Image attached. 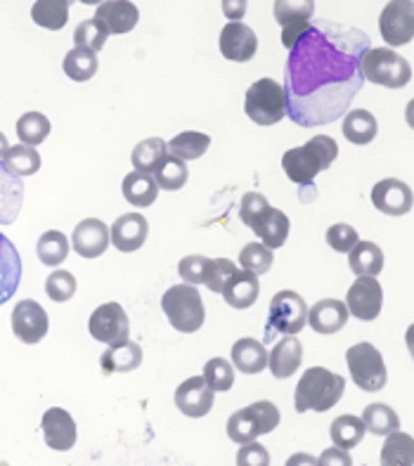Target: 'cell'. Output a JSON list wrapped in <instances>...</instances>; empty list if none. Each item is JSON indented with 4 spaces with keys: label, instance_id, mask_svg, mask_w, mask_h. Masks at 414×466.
<instances>
[{
    "label": "cell",
    "instance_id": "obj_17",
    "mask_svg": "<svg viewBox=\"0 0 414 466\" xmlns=\"http://www.w3.org/2000/svg\"><path fill=\"white\" fill-rule=\"evenodd\" d=\"M258 50V38L254 29L242 22H230L220 31V53L230 62H248Z\"/></svg>",
    "mask_w": 414,
    "mask_h": 466
},
{
    "label": "cell",
    "instance_id": "obj_38",
    "mask_svg": "<svg viewBox=\"0 0 414 466\" xmlns=\"http://www.w3.org/2000/svg\"><path fill=\"white\" fill-rule=\"evenodd\" d=\"M362 424H365V431L374 433V436H389V433L400 429L398 414L389 405H384V402L367 405L365 412H362Z\"/></svg>",
    "mask_w": 414,
    "mask_h": 466
},
{
    "label": "cell",
    "instance_id": "obj_51",
    "mask_svg": "<svg viewBox=\"0 0 414 466\" xmlns=\"http://www.w3.org/2000/svg\"><path fill=\"white\" fill-rule=\"evenodd\" d=\"M237 270V266L232 263L230 258H216L211 260V266H208V272H207V287L208 291H216V294H220L225 287V282L232 278V272Z\"/></svg>",
    "mask_w": 414,
    "mask_h": 466
},
{
    "label": "cell",
    "instance_id": "obj_9",
    "mask_svg": "<svg viewBox=\"0 0 414 466\" xmlns=\"http://www.w3.org/2000/svg\"><path fill=\"white\" fill-rule=\"evenodd\" d=\"M346 362H348L350 379L355 381V386L367 390V393L381 390L389 381L384 358L372 343H355L353 349H348V353H346Z\"/></svg>",
    "mask_w": 414,
    "mask_h": 466
},
{
    "label": "cell",
    "instance_id": "obj_27",
    "mask_svg": "<svg viewBox=\"0 0 414 466\" xmlns=\"http://www.w3.org/2000/svg\"><path fill=\"white\" fill-rule=\"evenodd\" d=\"M251 230L266 242L268 248H279L284 247L287 237H289V218H287L279 208L270 207L258 220H256Z\"/></svg>",
    "mask_w": 414,
    "mask_h": 466
},
{
    "label": "cell",
    "instance_id": "obj_33",
    "mask_svg": "<svg viewBox=\"0 0 414 466\" xmlns=\"http://www.w3.org/2000/svg\"><path fill=\"white\" fill-rule=\"evenodd\" d=\"M365 424H362L360 417H353V414H341L337 420L331 421L329 436L331 443L341 450H353L362 443L365 438Z\"/></svg>",
    "mask_w": 414,
    "mask_h": 466
},
{
    "label": "cell",
    "instance_id": "obj_12",
    "mask_svg": "<svg viewBox=\"0 0 414 466\" xmlns=\"http://www.w3.org/2000/svg\"><path fill=\"white\" fill-rule=\"evenodd\" d=\"M381 306H384V289H381L379 279L369 278V275L355 279V284L348 289V296H346L348 315L369 322V319L379 318Z\"/></svg>",
    "mask_w": 414,
    "mask_h": 466
},
{
    "label": "cell",
    "instance_id": "obj_13",
    "mask_svg": "<svg viewBox=\"0 0 414 466\" xmlns=\"http://www.w3.org/2000/svg\"><path fill=\"white\" fill-rule=\"evenodd\" d=\"M47 325L50 322H47L45 308L38 301L26 299V301H19L17 308L12 310V331L19 341L29 343V346L45 339Z\"/></svg>",
    "mask_w": 414,
    "mask_h": 466
},
{
    "label": "cell",
    "instance_id": "obj_45",
    "mask_svg": "<svg viewBox=\"0 0 414 466\" xmlns=\"http://www.w3.org/2000/svg\"><path fill=\"white\" fill-rule=\"evenodd\" d=\"M315 12L313 0H306V3H284L278 0L275 3V19L282 24V29L287 26H298V24H308Z\"/></svg>",
    "mask_w": 414,
    "mask_h": 466
},
{
    "label": "cell",
    "instance_id": "obj_28",
    "mask_svg": "<svg viewBox=\"0 0 414 466\" xmlns=\"http://www.w3.org/2000/svg\"><path fill=\"white\" fill-rule=\"evenodd\" d=\"M348 266L358 278L362 275L377 278L384 270V251L374 242H358L348 251Z\"/></svg>",
    "mask_w": 414,
    "mask_h": 466
},
{
    "label": "cell",
    "instance_id": "obj_43",
    "mask_svg": "<svg viewBox=\"0 0 414 466\" xmlns=\"http://www.w3.org/2000/svg\"><path fill=\"white\" fill-rule=\"evenodd\" d=\"M106 38H109V34H106V29L97 22V19H86V22L78 24L76 31H74V43H76V47L90 50V53L95 55L105 47Z\"/></svg>",
    "mask_w": 414,
    "mask_h": 466
},
{
    "label": "cell",
    "instance_id": "obj_26",
    "mask_svg": "<svg viewBox=\"0 0 414 466\" xmlns=\"http://www.w3.org/2000/svg\"><path fill=\"white\" fill-rule=\"evenodd\" d=\"M232 367H237L244 374H258L268 367L266 343L256 339H239L232 346Z\"/></svg>",
    "mask_w": 414,
    "mask_h": 466
},
{
    "label": "cell",
    "instance_id": "obj_5",
    "mask_svg": "<svg viewBox=\"0 0 414 466\" xmlns=\"http://www.w3.org/2000/svg\"><path fill=\"white\" fill-rule=\"evenodd\" d=\"M161 308H164L166 318H168L173 329L183 331V334H192V331L201 329L204 319H207V310H204L199 291L192 284L171 287L161 299Z\"/></svg>",
    "mask_w": 414,
    "mask_h": 466
},
{
    "label": "cell",
    "instance_id": "obj_2",
    "mask_svg": "<svg viewBox=\"0 0 414 466\" xmlns=\"http://www.w3.org/2000/svg\"><path fill=\"white\" fill-rule=\"evenodd\" d=\"M338 157V145L334 137L318 136L308 140L303 147H294L284 152V173L296 185H310L319 171H327Z\"/></svg>",
    "mask_w": 414,
    "mask_h": 466
},
{
    "label": "cell",
    "instance_id": "obj_10",
    "mask_svg": "<svg viewBox=\"0 0 414 466\" xmlns=\"http://www.w3.org/2000/svg\"><path fill=\"white\" fill-rule=\"evenodd\" d=\"M88 331L95 341L106 343V346H118V343L128 341V315L118 303H105L90 315Z\"/></svg>",
    "mask_w": 414,
    "mask_h": 466
},
{
    "label": "cell",
    "instance_id": "obj_53",
    "mask_svg": "<svg viewBox=\"0 0 414 466\" xmlns=\"http://www.w3.org/2000/svg\"><path fill=\"white\" fill-rule=\"evenodd\" d=\"M318 466H353V460H350L348 450H341V448H329L325 450L322 455H319Z\"/></svg>",
    "mask_w": 414,
    "mask_h": 466
},
{
    "label": "cell",
    "instance_id": "obj_46",
    "mask_svg": "<svg viewBox=\"0 0 414 466\" xmlns=\"http://www.w3.org/2000/svg\"><path fill=\"white\" fill-rule=\"evenodd\" d=\"M45 294L50 301L65 303L76 294V278L69 270H55L45 279Z\"/></svg>",
    "mask_w": 414,
    "mask_h": 466
},
{
    "label": "cell",
    "instance_id": "obj_32",
    "mask_svg": "<svg viewBox=\"0 0 414 466\" xmlns=\"http://www.w3.org/2000/svg\"><path fill=\"white\" fill-rule=\"evenodd\" d=\"M208 145H211V137L207 133H197V130H185L180 136L173 137L171 142H166V147H168V154L177 157L180 161H192V159H201L204 154H207Z\"/></svg>",
    "mask_w": 414,
    "mask_h": 466
},
{
    "label": "cell",
    "instance_id": "obj_36",
    "mask_svg": "<svg viewBox=\"0 0 414 466\" xmlns=\"http://www.w3.org/2000/svg\"><path fill=\"white\" fill-rule=\"evenodd\" d=\"M343 136L353 145H367L377 137V118L367 109H353L343 118Z\"/></svg>",
    "mask_w": 414,
    "mask_h": 466
},
{
    "label": "cell",
    "instance_id": "obj_56",
    "mask_svg": "<svg viewBox=\"0 0 414 466\" xmlns=\"http://www.w3.org/2000/svg\"><path fill=\"white\" fill-rule=\"evenodd\" d=\"M7 149H10V142H7L5 133H0V161H3V157L7 154Z\"/></svg>",
    "mask_w": 414,
    "mask_h": 466
},
{
    "label": "cell",
    "instance_id": "obj_29",
    "mask_svg": "<svg viewBox=\"0 0 414 466\" xmlns=\"http://www.w3.org/2000/svg\"><path fill=\"white\" fill-rule=\"evenodd\" d=\"M121 189H124V199L137 208L152 207L154 201H157V197H159V187L154 183V177L137 171L128 173V176L124 177Z\"/></svg>",
    "mask_w": 414,
    "mask_h": 466
},
{
    "label": "cell",
    "instance_id": "obj_18",
    "mask_svg": "<svg viewBox=\"0 0 414 466\" xmlns=\"http://www.w3.org/2000/svg\"><path fill=\"white\" fill-rule=\"evenodd\" d=\"M109 228L97 218H86L74 228L71 235V247L83 258H97L109 247Z\"/></svg>",
    "mask_w": 414,
    "mask_h": 466
},
{
    "label": "cell",
    "instance_id": "obj_48",
    "mask_svg": "<svg viewBox=\"0 0 414 466\" xmlns=\"http://www.w3.org/2000/svg\"><path fill=\"white\" fill-rule=\"evenodd\" d=\"M208 266H211V258H207V256H187L177 263V272H180L185 284L197 287V284L207 282Z\"/></svg>",
    "mask_w": 414,
    "mask_h": 466
},
{
    "label": "cell",
    "instance_id": "obj_42",
    "mask_svg": "<svg viewBox=\"0 0 414 466\" xmlns=\"http://www.w3.org/2000/svg\"><path fill=\"white\" fill-rule=\"evenodd\" d=\"M17 136L19 140H22V145L38 147V145L45 142L47 136H50V121H47L45 114L41 112H26L24 116H19L17 121Z\"/></svg>",
    "mask_w": 414,
    "mask_h": 466
},
{
    "label": "cell",
    "instance_id": "obj_49",
    "mask_svg": "<svg viewBox=\"0 0 414 466\" xmlns=\"http://www.w3.org/2000/svg\"><path fill=\"white\" fill-rule=\"evenodd\" d=\"M358 242H360V239H358V230H355L353 225L337 223L327 230V244H329L334 251H338V254H348L350 248Z\"/></svg>",
    "mask_w": 414,
    "mask_h": 466
},
{
    "label": "cell",
    "instance_id": "obj_54",
    "mask_svg": "<svg viewBox=\"0 0 414 466\" xmlns=\"http://www.w3.org/2000/svg\"><path fill=\"white\" fill-rule=\"evenodd\" d=\"M247 7H248L247 0H223L225 17L232 19V22H239V19L247 15Z\"/></svg>",
    "mask_w": 414,
    "mask_h": 466
},
{
    "label": "cell",
    "instance_id": "obj_22",
    "mask_svg": "<svg viewBox=\"0 0 414 466\" xmlns=\"http://www.w3.org/2000/svg\"><path fill=\"white\" fill-rule=\"evenodd\" d=\"M106 29V34H128L140 19V12L128 0H109L95 10V17Z\"/></svg>",
    "mask_w": 414,
    "mask_h": 466
},
{
    "label": "cell",
    "instance_id": "obj_39",
    "mask_svg": "<svg viewBox=\"0 0 414 466\" xmlns=\"http://www.w3.org/2000/svg\"><path fill=\"white\" fill-rule=\"evenodd\" d=\"M35 254H38V260H41L43 266L57 268L69 256V242H66V237L59 230H47L45 235H41L38 244H35Z\"/></svg>",
    "mask_w": 414,
    "mask_h": 466
},
{
    "label": "cell",
    "instance_id": "obj_23",
    "mask_svg": "<svg viewBox=\"0 0 414 466\" xmlns=\"http://www.w3.org/2000/svg\"><path fill=\"white\" fill-rule=\"evenodd\" d=\"M303 362V346L296 337H284L275 349L268 353V367L275 379H289L298 372Z\"/></svg>",
    "mask_w": 414,
    "mask_h": 466
},
{
    "label": "cell",
    "instance_id": "obj_41",
    "mask_svg": "<svg viewBox=\"0 0 414 466\" xmlns=\"http://www.w3.org/2000/svg\"><path fill=\"white\" fill-rule=\"evenodd\" d=\"M154 183L159 189H168V192L185 187V183H187V164L173 157V154H166V159L154 171Z\"/></svg>",
    "mask_w": 414,
    "mask_h": 466
},
{
    "label": "cell",
    "instance_id": "obj_4",
    "mask_svg": "<svg viewBox=\"0 0 414 466\" xmlns=\"http://www.w3.org/2000/svg\"><path fill=\"white\" fill-rule=\"evenodd\" d=\"M244 112L258 126H275L287 116V90L272 78L251 83L244 95Z\"/></svg>",
    "mask_w": 414,
    "mask_h": 466
},
{
    "label": "cell",
    "instance_id": "obj_47",
    "mask_svg": "<svg viewBox=\"0 0 414 466\" xmlns=\"http://www.w3.org/2000/svg\"><path fill=\"white\" fill-rule=\"evenodd\" d=\"M204 381L213 390H230L235 386V367L223 358H213L204 365Z\"/></svg>",
    "mask_w": 414,
    "mask_h": 466
},
{
    "label": "cell",
    "instance_id": "obj_14",
    "mask_svg": "<svg viewBox=\"0 0 414 466\" xmlns=\"http://www.w3.org/2000/svg\"><path fill=\"white\" fill-rule=\"evenodd\" d=\"M372 204L386 216H408L412 211V189L398 177H386L372 187Z\"/></svg>",
    "mask_w": 414,
    "mask_h": 466
},
{
    "label": "cell",
    "instance_id": "obj_50",
    "mask_svg": "<svg viewBox=\"0 0 414 466\" xmlns=\"http://www.w3.org/2000/svg\"><path fill=\"white\" fill-rule=\"evenodd\" d=\"M268 208H270V204H268L266 197L258 195V192H247V195L242 197V204H239V218H242L244 225L254 228L256 220H258Z\"/></svg>",
    "mask_w": 414,
    "mask_h": 466
},
{
    "label": "cell",
    "instance_id": "obj_37",
    "mask_svg": "<svg viewBox=\"0 0 414 466\" xmlns=\"http://www.w3.org/2000/svg\"><path fill=\"white\" fill-rule=\"evenodd\" d=\"M3 166L15 177L34 176L41 168V154L35 152V147H29V145H15L3 157Z\"/></svg>",
    "mask_w": 414,
    "mask_h": 466
},
{
    "label": "cell",
    "instance_id": "obj_31",
    "mask_svg": "<svg viewBox=\"0 0 414 466\" xmlns=\"http://www.w3.org/2000/svg\"><path fill=\"white\" fill-rule=\"evenodd\" d=\"M168 147H166V140L161 137H149V140L137 142L130 154V161H133V168L137 173H145V176H154V171L159 168L161 161L166 159Z\"/></svg>",
    "mask_w": 414,
    "mask_h": 466
},
{
    "label": "cell",
    "instance_id": "obj_44",
    "mask_svg": "<svg viewBox=\"0 0 414 466\" xmlns=\"http://www.w3.org/2000/svg\"><path fill=\"white\" fill-rule=\"evenodd\" d=\"M272 260H275V254H272V248H268L266 244L260 242H251L242 248V254H239V266L242 270H251L256 275H266L270 272Z\"/></svg>",
    "mask_w": 414,
    "mask_h": 466
},
{
    "label": "cell",
    "instance_id": "obj_20",
    "mask_svg": "<svg viewBox=\"0 0 414 466\" xmlns=\"http://www.w3.org/2000/svg\"><path fill=\"white\" fill-rule=\"evenodd\" d=\"M348 308L338 299H322L313 308H308V325L318 334H337L348 322Z\"/></svg>",
    "mask_w": 414,
    "mask_h": 466
},
{
    "label": "cell",
    "instance_id": "obj_30",
    "mask_svg": "<svg viewBox=\"0 0 414 466\" xmlns=\"http://www.w3.org/2000/svg\"><path fill=\"white\" fill-rule=\"evenodd\" d=\"M22 180L5 171V166L0 164V225H7L15 220V216L22 208Z\"/></svg>",
    "mask_w": 414,
    "mask_h": 466
},
{
    "label": "cell",
    "instance_id": "obj_52",
    "mask_svg": "<svg viewBox=\"0 0 414 466\" xmlns=\"http://www.w3.org/2000/svg\"><path fill=\"white\" fill-rule=\"evenodd\" d=\"M237 464L239 466H268L270 464V452L256 441H248L237 452Z\"/></svg>",
    "mask_w": 414,
    "mask_h": 466
},
{
    "label": "cell",
    "instance_id": "obj_55",
    "mask_svg": "<svg viewBox=\"0 0 414 466\" xmlns=\"http://www.w3.org/2000/svg\"><path fill=\"white\" fill-rule=\"evenodd\" d=\"M296 464H318V460L310 455H294L289 461H287V466H296Z\"/></svg>",
    "mask_w": 414,
    "mask_h": 466
},
{
    "label": "cell",
    "instance_id": "obj_16",
    "mask_svg": "<svg viewBox=\"0 0 414 466\" xmlns=\"http://www.w3.org/2000/svg\"><path fill=\"white\" fill-rule=\"evenodd\" d=\"M213 393H216V390L204 381V377H192L177 386L176 405L185 417L199 420V417H207V414L211 412Z\"/></svg>",
    "mask_w": 414,
    "mask_h": 466
},
{
    "label": "cell",
    "instance_id": "obj_34",
    "mask_svg": "<svg viewBox=\"0 0 414 466\" xmlns=\"http://www.w3.org/2000/svg\"><path fill=\"white\" fill-rule=\"evenodd\" d=\"M31 17L47 31L65 29L66 19H69V3L66 0H35L31 5Z\"/></svg>",
    "mask_w": 414,
    "mask_h": 466
},
{
    "label": "cell",
    "instance_id": "obj_11",
    "mask_svg": "<svg viewBox=\"0 0 414 466\" xmlns=\"http://www.w3.org/2000/svg\"><path fill=\"white\" fill-rule=\"evenodd\" d=\"M379 31L389 46H408L414 35V7L409 0H393L381 10Z\"/></svg>",
    "mask_w": 414,
    "mask_h": 466
},
{
    "label": "cell",
    "instance_id": "obj_25",
    "mask_svg": "<svg viewBox=\"0 0 414 466\" xmlns=\"http://www.w3.org/2000/svg\"><path fill=\"white\" fill-rule=\"evenodd\" d=\"M142 362V349L136 341H124L118 346H109V349L102 353L100 367L102 374H114V372H133L137 370Z\"/></svg>",
    "mask_w": 414,
    "mask_h": 466
},
{
    "label": "cell",
    "instance_id": "obj_6",
    "mask_svg": "<svg viewBox=\"0 0 414 466\" xmlns=\"http://www.w3.org/2000/svg\"><path fill=\"white\" fill-rule=\"evenodd\" d=\"M362 78L384 88H402L412 78V69L405 57L390 47H369L360 59Z\"/></svg>",
    "mask_w": 414,
    "mask_h": 466
},
{
    "label": "cell",
    "instance_id": "obj_19",
    "mask_svg": "<svg viewBox=\"0 0 414 466\" xmlns=\"http://www.w3.org/2000/svg\"><path fill=\"white\" fill-rule=\"evenodd\" d=\"M149 225L145 220V216L140 213H126V216H118L114 220V225L109 228V239L114 242V247L124 254H133L142 244L147 242Z\"/></svg>",
    "mask_w": 414,
    "mask_h": 466
},
{
    "label": "cell",
    "instance_id": "obj_15",
    "mask_svg": "<svg viewBox=\"0 0 414 466\" xmlns=\"http://www.w3.org/2000/svg\"><path fill=\"white\" fill-rule=\"evenodd\" d=\"M43 438L50 450H57V452H66L76 445V421L66 410L62 408H50L43 414L41 421Z\"/></svg>",
    "mask_w": 414,
    "mask_h": 466
},
{
    "label": "cell",
    "instance_id": "obj_40",
    "mask_svg": "<svg viewBox=\"0 0 414 466\" xmlns=\"http://www.w3.org/2000/svg\"><path fill=\"white\" fill-rule=\"evenodd\" d=\"M65 74L71 78V81H90V78L97 74V55L90 53V50H83V47H74L69 50L65 57Z\"/></svg>",
    "mask_w": 414,
    "mask_h": 466
},
{
    "label": "cell",
    "instance_id": "obj_35",
    "mask_svg": "<svg viewBox=\"0 0 414 466\" xmlns=\"http://www.w3.org/2000/svg\"><path fill=\"white\" fill-rule=\"evenodd\" d=\"M414 461V441L409 433H400V429L386 436L381 448V464L384 466H412Z\"/></svg>",
    "mask_w": 414,
    "mask_h": 466
},
{
    "label": "cell",
    "instance_id": "obj_24",
    "mask_svg": "<svg viewBox=\"0 0 414 466\" xmlns=\"http://www.w3.org/2000/svg\"><path fill=\"white\" fill-rule=\"evenodd\" d=\"M19 279H22V260L17 248L5 235H0V306L15 296Z\"/></svg>",
    "mask_w": 414,
    "mask_h": 466
},
{
    "label": "cell",
    "instance_id": "obj_3",
    "mask_svg": "<svg viewBox=\"0 0 414 466\" xmlns=\"http://www.w3.org/2000/svg\"><path fill=\"white\" fill-rule=\"evenodd\" d=\"M343 390H346V379L341 374H334L325 367H310L306 370L296 386L294 405L296 412H327L341 400Z\"/></svg>",
    "mask_w": 414,
    "mask_h": 466
},
{
    "label": "cell",
    "instance_id": "obj_8",
    "mask_svg": "<svg viewBox=\"0 0 414 466\" xmlns=\"http://www.w3.org/2000/svg\"><path fill=\"white\" fill-rule=\"evenodd\" d=\"M279 426V410L275 402L258 400L244 410H237L227 420V438L232 443H248L263 433H272Z\"/></svg>",
    "mask_w": 414,
    "mask_h": 466
},
{
    "label": "cell",
    "instance_id": "obj_1",
    "mask_svg": "<svg viewBox=\"0 0 414 466\" xmlns=\"http://www.w3.org/2000/svg\"><path fill=\"white\" fill-rule=\"evenodd\" d=\"M362 31L338 24H310L287 65V114L298 126L337 121L362 88L360 59L369 50Z\"/></svg>",
    "mask_w": 414,
    "mask_h": 466
},
{
    "label": "cell",
    "instance_id": "obj_7",
    "mask_svg": "<svg viewBox=\"0 0 414 466\" xmlns=\"http://www.w3.org/2000/svg\"><path fill=\"white\" fill-rule=\"evenodd\" d=\"M308 325V303L298 291L284 289L272 296L270 313H268L266 325V343L275 339V334H284V337H296L303 327Z\"/></svg>",
    "mask_w": 414,
    "mask_h": 466
},
{
    "label": "cell",
    "instance_id": "obj_21",
    "mask_svg": "<svg viewBox=\"0 0 414 466\" xmlns=\"http://www.w3.org/2000/svg\"><path fill=\"white\" fill-rule=\"evenodd\" d=\"M220 294H223L227 306L237 308V310H247V308H251L256 301H258V294H260L258 275L251 270H235L232 272V278L225 282Z\"/></svg>",
    "mask_w": 414,
    "mask_h": 466
}]
</instances>
